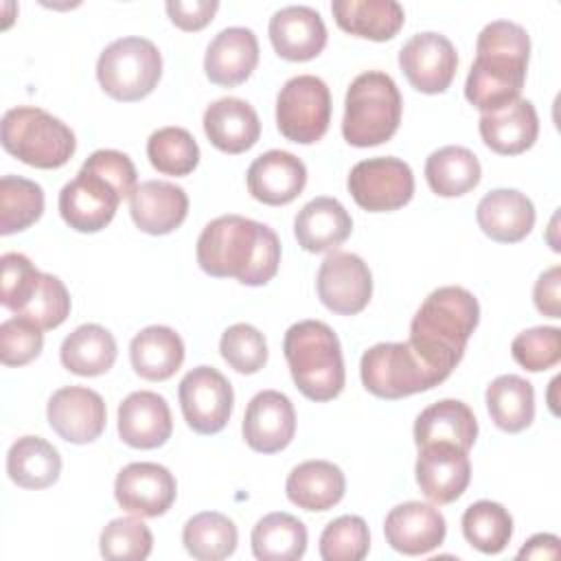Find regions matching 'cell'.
I'll use <instances>...</instances> for the list:
<instances>
[{
	"instance_id": "19",
	"label": "cell",
	"mask_w": 561,
	"mask_h": 561,
	"mask_svg": "<svg viewBox=\"0 0 561 561\" xmlns=\"http://www.w3.org/2000/svg\"><path fill=\"white\" fill-rule=\"evenodd\" d=\"M383 535L392 550L416 557L436 550L445 541L447 524L432 504L403 502L386 515Z\"/></svg>"
},
{
	"instance_id": "41",
	"label": "cell",
	"mask_w": 561,
	"mask_h": 561,
	"mask_svg": "<svg viewBox=\"0 0 561 561\" xmlns=\"http://www.w3.org/2000/svg\"><path fill=\"white\" fill-rule=\"evenodd\" d=\"M147 158L158 173L188 175L199 164V147L184 127H160L147 140Z\"/></svg>"
},
{
	"instance_id": "34",
	"label": "cell",
	"mask_w": 561,
	"mask_h": 561,
	"mask_svg": "<svg viewBox=\"0 0 561 561\" xmlns=\"http://www.w3.org/2000/svg\"><path fill=\"white\" fill-rule=\"evenodd\" d=\"M7 473L22 489H46L59 480L61 456L42 436H22L9 447Z\"/></svg>"
},
{
	"instance_id": "18",
	"label": "cell",
	"mask_w": 561,
	"mask_h": 561,
	"mask_svg": "<svg viewBox=\"0 0 561 561\" xmlns=\"http://www.w3.org/2000/svg\"><path fill=\"white\" fill-rule=\"evenodd\" d=\"M243 438L259 454L285 449L296 432V410L287 394L278 390L256 392L243 414Z\"/></svg>"
},
{
	"instance_id": "50",
	"label": "cell",
	"mask_w": 561,
	"mask_h": 561,
	"mask_svg": "<svg viewBox=\"0 0 561 561\" xmlns=\"http://www.w3.org/2000/svg\"><path fill=\"white\" fill-rule=\"evenodd\" d=\"M217 0H169L167 13L171 22L182 31H199L213 22L217 13Z\"/></svg>"
},
{
	"instance_id": "3",
	"label": "cell",
	"mask_w": 561,
	"mask_h": 561,
	"mask_svg": "<svg viewBox=\"0 0 561 561\" xmlns=\"http://www.w3.org/2000/svg\"><path fill=\"white\" fill-rule=\"evenodd\" d=\"M480 322L478 298L458 285L434 289L410 322V344L421 359L445 379L465 355Z\"/></svg>"
},
{
	"instance_id": "7",
	"label": "cell",
	"mask_w": 561,
	"mask_h": 561,
	"mask_svg": "<svg viewBox=\"0 0 561 561\" xmlns=\"http://www.w3.org/2000/svg\"><path fill=\"white\" fill-rule=\"evenodd\" d=\"M162 77V55L151 39L121 37L103 48L96 61V79L105 94L116 101L149 96Z\"/></svg>"
},
{
	"instance_id": "30",
	"label": "cell",
	"mask_w": 561,
	"mask_h": 561,
	"mask_svg": "<svg viewBox=\"0 0 561 561\" xmlns=\"http://www.w3.org/2000/svg\"><path fill=\"white\" fill-rule=\"evenodd\" d=\"M346 491L344 473L329 460H307L294 467L285 482V493L291 504L302 511H329Z\"/></svg>"
},
{
	"instance_id": "42",
	"label": "cell",
	"mask_w": 561,
	"mask_h": 561,
	"mask_svg": "<svg viewBox=\"0 0 561 561\" xmlns=\"http://www.w3.org/2000/svg\"><path fill=\"white\" fill-rule=\"evenodd\" d=\"M99 548L110 561H142L151 554L153 535L138 517H116L101 530Z\"/></svg>"
},
{
	"instance_id": "33",
	"label": "cell",
	"mask_w": 561,
	"mask_h": 561,
	"mask_svg": "<svg viewBox=\"0 0 561 561\" xmlns=\"http://www.w3.org/2000/svg\"><path fill=\"white\" fill-rule=\"evenodd\" d=\"M116 340L101 324H81L61 342L59 357L66 370L79 377L107 373L116 362Z\"/></svg>"
},
{
	"instance_id": "48",
	"label": "cell",
	"mask_w": 561,
	"mask_h": 561,
	"mask_svg": "<svg viewBox=\"0 0 561 561\" xmlns=\"http://www.w3.org/2000/svg\"><path fill=\"white\" fill-rule=\"evenodd\" d=\"M68 313H70V294L66 285L57 276L44 274L37 294L20 316L35 322L42 331H46L64 324Z\"/></svg>"
},
{
	"instance_id": "45",
	"label": "cell",
	"mask_w": 561,
	"mask_h": 561,
	"mask_svg": "<svg viewBox=\"0 0 561 561\" xmlns=\"http://www.w3.org/2000/svg\"><path fill=\"white\" fill-rule=\"evenodd\" d=\"M2 267V291H0V302L20 316L33 296L37 294L42 285V272L31 263L28 256L20 252H7L0 259Z\"/></svg>"
},
{
	"instance_id": "17",
	"label": "cell",
	"mask_w": 561,
	"mask_h": 561,
	"mask_svg": "<svg viewBox=\"0 0 561 561\" xmlns=\"http://www.w3.org/2000/svg\"><path fill=\"white\" fill-rule=\"evenodd\" d=\"M416 484L434 504L458 500L471 480V462L465 449L449 443H427L419 447Z\"/></svg>"
},
{
	"instance_id": "29",
	"label": "cell",
	"mask_w": 561,
	"mask_h": 561,
	"mask_svg": "<svg viewBox=\"0 0 561 561\" xmlns=\"http://www.w3.org/2000/svg\"><path fill=\"white\" fill-rule=\"evenodd\" d=\"M478 438V419L473 410L458 399H443L427 405L414 421L416 447L427 443H449L465 451Z\"/></svg>"
},
{
	"instance_id": "9",
	"label": "cell",
	"mask_w": 561,
	"mask_h": 561,
	"mask_svg": "<svg viewBox=\"0 0 561 561\" xmlns=\"http://www.w3.org/2000/svg\"><path fill=\"white\" fill-rule=\"evenodd\" d=\"M331 123V92L316 75H298L285 81L276 96V127L298 145L320 140Z\"/></svg>"
},
{
	"instance_id": "28",
	"label": "cell",
	"mask_w": 561,
	"mask_h": 561,
	"mask_svg": "<svg viewBox=\"0 0 561 561\" xmlns=\"http://www.w3.org/2000/svg\"><path fill=\"white\" fill-rule=\"evenodd\" d=\"M351 232L353 219L348 210L335 197L327 195L307 202L294 219L298 245L313 254L335 250L351 237Z\"/></svg>"
},
{
	"instance_id": "25",
	"label": "cell",
	"mask_w": 561,
	"mask_h": 561,
	"mask_svg": "<svg viewBox=\"0 0 561 561\" xmlns=\"http://www.w3.org/2000/svg\"><path fill=\"white\" fill-rule=\"evenodd\" d=\"M202 123L210 145L224 153H243L252 149L261 136L256 110L237 96L213 101L206 107Z\"/></svg>"
},
{
	"instance_id": "16",
	"label": "cell",
	"mask_w": 561,
	"mask_h": 561,
	"mask_svg": "<svg viewBox=\"0 0 561 561\" xmlns=\"http://www.w3.org/2000/svg\"><path fill=\"white\" fill-rule=\"evenodd\" d=\"M46 419L59 438L85 445L103 434L107 410L99 392L83 386H66L48 399Z\"/></svg>"
},
{
	"instance_id": "22",
	"label": "cell",
	"mask_w": 561,
	"mask_h": 561,
	"mask_svg": "<svg viewBox=\"0 0 561 561\" xmlns=\"http://www.w3.org/2000/svg\"><path fill=\"white\" fill-rule=\"evenodd\" d=\"M248 191L250 195L267 206H283L294 202L307 184L305 162L283 149H270L261 153L248 167Z\"/></svg>"
},
{
	"instance_id": "44",
	"label": "cell",
	"mask_w": 561,
	"mask_h": 561,
	"mask_svg": "<svg viewBox=\"0 0 561 561\" xmlns=\"http://www.w3.org/2000/svg\"><path fill=\"white\" fill-rule=\"evenodd\" d=\"M219 351L228 366L241 375H254L267 362V342L263 333L245 322H237L224 331Z\"/></svg>"
},
{
	"instance_id": "38",
	"label": "cell",
	"mask_w": 561,
	"mask_h": 561,
	"mask_svg": "<svg viewBox=\"0 0 561 561\" xmlns=\"http://www.w3.org/2000/svg\"><path fill=\"white\" fill-rule=\"evenodd\" d=\"M239 533L230 517L217 511L193 515L182 530V543L193 559L221 561L237 550Z\"/></svg>"
},
{
	"instance_id": "4",
	"label": "cell",
	"mask_w": 561,
	"mask_h": 561,
	"mask_svg": "<svg viewBox=\"0 0 561 561\" xmlns=\"http://www.w3.org/2000/svg\"><path fill=\"white\" fill-rule=\"evenodd\" d=\"M283 353L296 388L311 401H331L344 388L342 346L320 320H300L283 337Z\"/></svg>"
},
{
	"instance_id": "46",
	"label": "cell",
	"mask_w": 561,
	"mask_h": 561,
	"mask_svg": "<svg viewBox=\"0 0 561 561\" xmlns=\"http://www.w3.org/2000/svg\"><path fill=\"white\" fill-rule=\"evenodd\" d=\"M511 355L522 368L530 373L552 368L561 359V329L533 327L522 331L511 344Z\"/></svg>"
},
{
	"instance_id": "8",
	"label": "cell",
	"mask_w": 561,
	"mask_h": 561,
	"mask_svg": "<svg viewBox=\"0 0 561 561\" xmlns=\"http://www.w3.org/2000/svg\"><path fill=\"white\" fill-rule=\"evenodd\" d=\"M364 388L379 399H403L445 381L427 366L410 342H379L359 362Z\"/></svg>"
},
{
	"instance_id": "47",
	"label": "cell",
	"mask_w": 561,
	"mask_h": 561,
	"mask_svg": "<svg viewBox=\"0 0 561 561\" xmlns=\"http://www.w3.org/2000/svg\"><path fill=\"white\" fill-rule=\"evenodd\" d=\"M44 346L42 329L22 318L13 316L0 324V359L4 366H24L33 362Z\"/></svg>"
},
{
	"instance_id": "24",
	"label": "cell",
	"mask_w": 561,
	"mask_h": 561,
	"mask_svg": "<svg viewBox=\"0 0 561 561\" xmlns=\"http://www.w3.org/2000/svg\"><path fill=\"white\" fill-rule=\"evenodd\" d=\"M129 213L142 232L169 234L186 219L188 195L173 182L147 180L129 195Z\"/></svg>"
},
{
	"instance_id": "31",
	"label": "cell",
	"mask_w": 561,
	"mask_h": 561,
	"mask_svg": "<svg viewBox=\"0 0 561 561\" xmlns=\"http://www.w3.org/2000/svg\"><path fill=\"white\" fill-rule=\"evenodd\" d=\"M335 24L364 39H392L405 22L403 7L397 0H333Z\"/></svg>"
},
{
	"instance_id": "14",
	"label": "cell",
	"mask_w": 561,
	"mask_h": 561,
	"mask_svg": "<svg viewBox=\"0 0 561 561\" xmlns=\"http://www.w3.org/2000/svg\"><path fill=\"white\" fill-rule=\"evenodd\" d=\"M399 68L414 90L423 94H440L454 81L458 55L445 35L425 31L412 35L401 46Z\"/></svg>"
},
{
	"instance_id": "27",
	"label": "cell",
	"mask_w": 561,
	"mask_h": 561,
	"mask_svg": "<svg viewBox=\"0 0 561 561\" xmlns=\"http://www.w3.org/2000/svg\"><path fill=\"white\" fill-rule=\"evenodd\" d=\"M535 206L517 188H495L486 193L476 208L478 226L497 243H517L535 226Z\"/></svg>"
},
{
	"instance_id": "2",
	"label": "cell",
	"mask_w": 561,
	"mask_h": 561,
	"mask_svg": "<svg viewBox=\"0 0 561 561\" xmlns=\"http://www.w3.org/2000/svg\"><path fill=\"white\" fill-rule=\"evenodd\" d=\"M530 57V37L511 20L489 22L476 39V59L465 81L467 101L495 112L519 99Z\"/></svg>"
},
{
	"instance_id": "20",
	"label": "cell",
	"mask_w": 561,
	"mask_h": 561,
	"mask_svg": "<svg viewBox=\"0 0 561 561\" xmlns=\"http://www.w3.org/2000/svg\"><path fill=\"white\" fill-rule=\"evenodd\" d=\"M173 432L169 403L162 394L138 390L118 405V436L134 449L162 447Z\"/></svg>"
},
{
	"instance_id": "52",
	"label": "cell",
	"mask_w": 561,
	"mask_h": 561,
	"mask_svg": "<svg viewBox=\"0 0 561 561\" xmlns=\"http://www.w3.org/2000/svg\"><path fill=\"white\" fill-rule=\"evenodd\" d=\"M519 559H557L559 557V537L550 533H539L530 537L517 552Z\"/></svg>"
},
{
	"instance_id": "26",
	"label": "cell",
	"mask_w": 561,
	"mask_h": 561,
	"mask_svg": "<svg viewBox=\"0 0 561 561\" xmlns=\"http://www.w3.org/2000/svg\"><path fill=\"white\" fill-rule=\"evenodd\" d=\"M484 145L500 156H517L530 149L539 136V116L528 99H517L478 121Z\"/></svg>"
},
{
	"instance_id": "40",
	"label": "cell",
	"mask_w": 561,
	"mask_h": 561,
	"mask_svg": "<svg viewBox=\"0 0 561 561\" xmlns=\"http://www.w3.org/2000/svg\"><path fill=\"white\" fill-rule=\"evenodd\" d=\"M44 213V191L37 182L4 175L0 180V234H15L33 226Z\"/></svg>"
},
{
	"instance_id": "51",
	"label": "cell",
	"mask_w": 561,
	"mask_h": 561,
	"mask_svg": "<svg viewBox=\"0 0 561 561\" xmlns=\"http://www.w3.org/2000/svg\"><path fill=\"white\" fill-rule=\"evenodd\" d=\"M535 307L548 318H561V267L546 270L533 287Z\"/></svg>"
},
{
	"instance_id": "21",
	"label": "cell",
	"mask_w": 561,
	"mask_h": 561,
	"mask_svg": "<svg viewBox=\"0 0 561 561\" xmlns=\"http://www.w3.org/2000/svg\"><path fill=\"white\" fill-rule=\"evenodd\" d=\"M267 33L276 55L287 61H309L327 46V26L322 15L305 4L278 9L270 18Z\"/></svg>"
},
{
	"instance_id": "37",
	"label": "cell",
	"mask_w": 561,
	"mask_h": 561,
	"mask_svg": "<svg viewBox=\"0 0 561 561\" xmlns=\"http://www.w3.org/2000/svg\"><path fill=\"white\" fill-rule=\"evenodd\" d=\"M250 541L261 561H296L307 550V526L289 513H270L256 522Z\"/></svg>"
},
{
	"instance_id": "1",
	"label": "cell",
	"mask_w": 561,
	"mask_h": 561,
	"mask_svg": "<svg viewBox=\"0 0 561 561\" xmlns=\"http://www.w3.org/2000/svg\"><path fill=\"white\" fill-rule=\"evenodd\" d=\"M195 254L208 276H232L241 285L261 287L278 272L280 241L261 221L241 215H221L204 226Z\"/></svg>"
},
{
	"instance_id": "43",
	"label": "cell",
	"mask_w": 561,
	"mask_h": 561,
	"mask_svg": "<svg viewBox=\"0 0 561 561\" xmlns=\"http://www.w3.org/2000/svg\"><path fill=\"white\" fill-rule=\"evenodd\" d=\"M370 550V533L362 517L342 515L329 522L320 535L324 561H362Z\"/></svg>"
},
{
	"instance_id": "35",
	"label": "cell",
	"mask_w": 561,
	"mask_h": 561,
	"mask_svg": "<svg viewBox=\"0 0 561 561\" xmlns=\"http://www.w3.org/2000/svg\"><path fill=\"white\" fill-rule=\"evenodd\" d=\"M480 162L473 151L460 145H447L432 151L425 160V180L432 193L440 197H460L480 184Z\"/></svg>"
},
{
	"instance_id": "49",
	"label": "cell",
	"mask_w": 561,
	"mask_h": 561,
	"mask_svg": "<svg viewBox=\"0 0 561 561\" xmlns=\"http://www.w3.org/2000/svg\"><path fill=\"white\" fill-rule=\"evenodd\" d=\"M81 167L88 169V171L99 173L110 184H114L116 191L123 195V199L129 197L134 193V188L138 186L136 184V167H134L131 158L123 151L99 149Z\"/></svg>"
},
{
	"instance_id": "23",
	"label": "cell",
	"mask_w": 561,
	"mask_h": 561,
	"mask_svg": "<svg viewBox=\"0 0 561 561\" xmlns=\"http://www.w3.org/2000/svg\"><path fill=\"white\" fill-rule=\"evenodd\" d=\"M259 64V39L245 26L219 31L204 55V72L215 85L234 88L243 83Z\"/></svg>"
},
{
	"instance_id": "15",
	"label": "cell",
	"mask_w": 561,
	"mask_h": 561,
	"mask_svg": "<svg viewBox=\"0 0 561 561\" xmlns=\"http://www.w3.org/2000/svg\"><path fill=\"white\" fill-rule=\"evenodd\" d=\"M178 495L173 473L158 462H129L114 480L118 506L138 517L164 515Z\"/></svg>"
},
{
	"instance_id": "32",
	"label": "cell",
	"mask_w": 561,
	"mask_h": 561,
	"mask_svg": "<svg viewBox=\"0 0 561 561\" xmlns=\"http://www.w3.org/2000/svg\"><path fill=\"white\" fill-rule=\"evenodd\" d=\"M129 359L136 375L147 381H164L173 377L184 362V342L162 324L145 327L129 344Z\"/></svg>"
},
{
	"instance_id": "11",
	"label": "cell",
	"mask_w": 561,
	"mask_h": 561,
	"mask_svg": "<svg viewBox=\"0 0 561 561\" xmlns=\"http://www.w3.org/2000/svg\"><path fill=\"white\" fill-rule=\"evenodd\" d=\"M186 425L197 434L221 432L232 414L234 392L230 381L213 366L188 370L178 388Z\"/></svg>"
},
{
	"instance_id": "13",
	"label": "cell",
	"mask_w": 561,
	"mask_h": 561,
	"mask_svg": "<svg viewBox=\"0 0 561 561\" xmlns=\"http://www.w3.org/2000/svg\"><path fill=\"white\" fill-rule=\"evenodd\" d=\"M121 199L114 184L81 167L59 193V215L77 232H99L114 219Z\"/></svg>"
},
{
	"instance_id": "12",
	"label": "cell",
	"mask_w": 561,
	"mask_h": 561,
	"mask_svg": "<svg viewBox=\"0 0 561 561\" xmlns=\"http://www.w3.org/2000/svg\"><path fill=\"white\" fill-rule=\"evenodd\" d=\"M320 302L337 316L359 313L373 296V274L362 256L351 252H331L316 278Z\"/></svg>"
},
{
	"instance_id": "6",
	"label": "cell",
	"mask_w": 561,
	"mask_h": 561,
	"mask_svg": "<svg viewBox=\"0 0 561 561\" xmlns=\"http://www.w3.org/2000/svg\"><path fill=\"white\" fill-rule=\"evenodd\" d=\"M0 140L7 153L35 169H59L77 149L75 131L64 121L31 105L4 112Z\"/></svg>"
},
{
	"instance_id": "36",
	"label": "cell",
	"mask_w": 561,
	"mask_h": 561,
	"mask_svg": "<svg viewBox=\"0 0 561 561\" xmlns=\"http://www.w3.org/2000/svg\"><path fill=\"white\" fill-rule=\"evenodd\" d=\"M491 421L508 434L526 430L535 419V388L519 375H500L486 386Z\"/></svg>"
},
{
	"instance_id": "39",
	"label": "cell",
	"mask_w": 561,
	"mask_h": 561,
	"mask_svg": "<svg viewBox=\"0 0 561 561\" xmlns=\"http://www.w3.org/2000/svg\"><path fill=\"white\" fill-rule=\"evenodd\" d=\"M462 535L476 550L500 554L513 537V517L497 502H473L462 513Z\"/></svg>"
},
{
	"instance_id": "5",
	"label": "cell",
	"mask_w": 561,
	"mask_h": 561,
	"mask_svg": "<svg viewBox=\"0 0 561 561\" xmlns=\"http://www.w3.org/2000/svg\"><path fill=\"white\" fill-rule=\"evenodd\" d=\"M403 99L394 79L381 70L357 75L344 99L342 136L353 147H375L394 136Z\"/></svg>"
},
{
	"instance_id": "10",
	"label": "cell",
	"mask_w": 561,
	"mask_h": 561,
	"mask_svg": "<svg viewBox=\"0 0 561 561\" xmlns=\"http://www.w3.org/2000/svg\"><path fill=\"white\" fill-rule=\"evenodd\" d=\"M355 204L368 213L403 208L414 195V175L408 162L394 156H379L357 162L346 180Z\"/></svg>"
}]
</instances>
